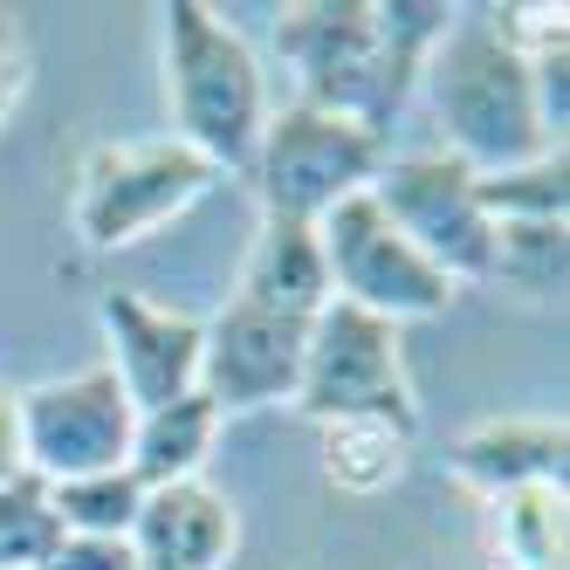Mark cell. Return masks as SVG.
I'll return each instance as SVG.
<instances>
[{
    "label": "cell",
    "instance_id": "obj_1",
    "mask_svg": "<svg viewBox=\"0 0 570 570\" xmlns=\"http://www.w3.org/2000/svg\"><path fill=\"white\" fill-rule=\"evenodd\" d=\"M446 0H303L275 21V56L296 97L392 138V117L420 90V69L446 35Z\"/></svg>",
    "mask_w": 570,
    "mask_h": 570
},
{
    "label": "cell",
    "instance_id": "obj_2",
    "mask_svg": "<svg viewBox=\"0 0 570 570\" xmlns=\"http://www.w3.org/2000/svg\"><path fill=\"white\" fill-rule=\"evenodd\" d=\"M420 83L446 131L440 151H454L468 173H509L543 151H563L543 131L529 62L509 49L495 8H454V21H446V35L420 69Z\"/></svg>",
    "mask_w": 570,
    "mask_h": 570
},
{
    "label": "cell",
    "instance_id": "obj_3",
    "mask_svg": "<svg viewBox=\"0 0 570 570\" xmlns=\"http://www.w3.org/2000/svg\"><path fill=\"white\" fill-rule=\"evenodd\" d=\"M158 62H166V117L193 158L214 173H248L268 125V69L248 35L220 21L207 0H173L158 21Z\"/></svg>",
    "mask_w": 570,
    "mask_h": 570
},
{
    "label": "cell",
    "instance_id": "obj_4",
    "mask_svg": "<svg viewBox=\"0 0 570 570\" xmlns=\"http://www.w3.org/2000/svg\"><path fill=\"white\" fill-rule=\"evenodd\" d=\"M220 186V173L207 158H193L179 138H125V145H97L76 173V199H69V227L90 255H125L138 240L166 234L173 220H186L199 199Z\"/></svg>",
    "mask_w": 570,
    "mask_h": 570
},
{
    "label": "cell",
    "instance_id": "obj_5",
    "mask_svg": "<svg viewBox=\"0 0 570 570\" xmlns=\"http://www.w3.org/2000/svg\"><path fill=\"white\" fill-rule=\"evenodd\" d=\"M385 158H392V138L351 125L337 110H316V104H282V110H268L262 145L240 179L255 186L262 220L316 227L331 207H344V199L372 186Z\"/></svg>",
    "mask_w": 570,
    "mask_h": 570
},
{
    "label": "cell",
    "instance_id": "obj_6",
    "mask_svg": "<svg viewBox=\"0 0 570 570\" xmlns=\"http://www.w3.org/2000/svg\"><path fill=\"white\" fill-rule=\"evenodd\" d=\"M364 193H372V207L413 240L454 289L488 282L495 220L481 207V173H468L454 151H399L379 166V179Z\"/></svg>",
    "mask_w": 570,
    "mask_h": 570
},
{
    "label": "cell",
    "instance_id": "obj_7",
    "mask_svg": "<svg viewBox=\"0 0 570 570\" xmlns=\"http://www.w3.org/2000/svg\"><path fill=\"white\" fill-rule=\"evenodd\" d=\"M296 413L303 420H392L405 433H420V399L405 379L399 331L364 309L331 303L309 323L303 344V379H296Z\"/></svg>",
    "mask_w": 570,
    "mask_h": 570
},
{
    "label": "cell",
    "instance_id": "obj_8",
    "mask_svg": "<svg viewBox=\"0 0 570 570\" xmlns=\"http://www.w3.org/2000/svg\"><path fill=\"white\" fill-rule=\"evenodd\" d=\"M316 248H323V275H331V303L364 309V316L392 323V331L399 323H426L461 296L454 282L372 207V193H357V199L323 214Z\"/></svg>",
    "mask_w": 570,
    "mask_h": 570
},
{
    "label": "cell",
    "instance_id": "obj_9",
    "mask_svg": "<svg viewBox=\"0 0 570 570\" xmlns=\"http://www.w3.org/2000/svg\"><path fill=\"white\" fill-rule=\"evenodd\" d=\"M14 413H21V461L49 488L125 468L131 426H138V405L110 379V364H83L69 379H42L14 392Z\"/></svg>",
    "mask_w": 570,
    "mask_h": 570
},
{
    "label": "cell",
    "instance_id": "obj_10",
    "mask_svg": "<svg viewBox=\"0 0 570 570\" xmlns=\"http://www.w3.org/2000/svg\"><path fill=\"white\" fill-rule=\"evenodd\" d=\"M303 344H309V323L268 316L227 296L214 316H199V399H214L220 420L262 413V405H296Z\"/></svg>",
    "mask_w": 570,
    "mask_h": 570
},
{
    "label": "cell",
    "instance_id": "obj_11",
    "mask_svg": "<svg viewBox=\"0 0 570 570\" xmlns=\"http://www.w3.org/2000/svg\"><path fill=\"white\" fill-rule=\"evenodd\" d=\"M97 323H104V364L138 413L199 392V316L131 289H104Z\"/></svg>",
    "mask_w": 570,
    "mask_h": 570
},
{
    "label": "cell",
    "instance_id": "obj_12",
    "mask_svg": "<svg viewBox=\"0 0 570 570\" xmlns=\"http://www.w3.org/2000/svg\"><path fill=\"white\" fill-rule=\"evenodd\" d=\"M234 543H240V515L214 481L145 488L138 522H131L138 570H227Z\"/></svg>",
    "mask_w": 570,
    "mask_h": 570
},
{
    "label": "cell",
    "instance_id": "obj_13",
    "mask_svg": "<svg viewBox=\"0 0 570 570\" xmlns=\"http://www.w3.org/2000/svg\"><path fill=\"white\" fill-rule=\"evenodd\" d=\"M563 454H570V426L557 420H481L454 440L446 454V474L474 495H509V488H563Z\"/></svg>",
    "mask_w": 570,
    "mask_h": 570
},
{
    "label": "cell",
    "instance_id": "obj_14",
    "mask_svg": "<svg viewBox=\"0 0 570 570\" xmlns=\"http://www.w3.org/2000/svg\"><path fill=\"white\" fill-rule=\"evenodd\" d=\"M234 303L268 309V316H289V323H316L323 309H331V275H323L316 227H303V220H262L255 240H248V255H240Z\"/></svg>",
    "mask_w": 570,
    "mask_h": 570
},
{
    "label": "cell",
    "instance_id": "obj_15",
    "mask_svg": "<svg viewBox=\"0 0 570 570\" xmlns=\"http://www.w3.org/2000/svg\"><path fill=\"white\" fill-rule=\"evenodd\" d=\"M474 537H481V570H563L570 563L563 488H509V495H481Z\"/></svg>",
    "mask_w": 570,
    "mask_h": 570
},
{
    "label": "cell",
    "instance_id": "obj_16",
    "mask_svg": "<svg viewBox=\"0 0 570 570\" xmlns=\"http://www.w3.org/2000/svg\"><path fill=\"white\" fill-rule=\"evenodd\" d=\"M220 413L214 399H166V405H145L138 426H131V454L125 468L138 474V488H173V481H207V461L220 446Z\"/></svg>",
    "mask_w": 570,
    "mask_h": 570
},
{
    "label": "cell",
    "instance_id": "obj_17",
    "mask_svg": "<svg viewBox=\"0 0 570 570\" xmlns=\"http://www.w3.org/2000/svg\"><path fill=\"white\" fill-rule=\"evenodd\" d=\"M405 454H413V433L392 426V420H323L316 426V461H323V481L337 495H357L372 502L405 474Z\"/></svg>",
    "mask_w": 570,
    "mask_h": 570
},
{
    "label": "cell",
    "instance_id": "obj_18",
    "mask_svg": "<svg viewBox=\"0 0 570 570\" xmlns=\"http://www.w3.org/2000/svg\"><path fill=\"white\" fill-rule=\"evenodd\" d=\"M563 275H570V220H495L488 282H509L515 296L550 303L563 296Z\"/></svg>",
    "mask_w": 570,
    "mask_h": 570
},
{
    "label": "cell",
    "instance_id": "obj_19",
    "mask_svg": "<svg viewBox=\"0 0 570 570\" xmlns=\"http://www.w3.org/2000/svg\"><path fill=\"white\" fill-rule=\"evenodd\" d=\"M145 488L131 468H110V474H76L49 488V509L62 522V537H125L131 543V522H138Z\"/></svg>",
    "mask_w": 570,
    "mask_h": 570
},
{
    "label": "cell",
    "instance_id": "obj_20",
    "mask_svg": "<svg viewBox=\"0 0 570 570\" xmlns=\"http://www.w3.org/2000/svg\"><path fill=\"white\" fill-rule=\"evenodd\" d=\"M481 207L488 220H570V158L543 151L529 166L481 173Z\"/></svg>",
    "mask_w": 570,
    "mask_h": 570
},
{
    "label": "cell",
    "instance_id": "obj_21",
    "mask_svg": "<svg viewBox=\"0 0 570 570\" xmlns=\"http://www.w3.org/2000/svg\"><path fill=\"white\" fill-rule=\"evenodd\" d=\"M62 543V522L49 509V481L14 474L0 481V570H42Z\"/></svg>",
    "mask_w": 570,
    "mask_h": 570
},
{
    "label": "cell",
    "instance_id": "obj_22",
    "mask_svg": "<svg viewBox=\"0 0 570 570\" xmlns=\"http://www.w3.org/2000/svg\"><path fill=\"white\" fill-rule=\"evenodd\" d=\"M42 570H138L125 537H62Z\"/></svg>",
    "mask_w": 570,
    "mask_h": 570
},
{
    "label": "cell",
    "instance_id": "obj_23",
    "mask_svg": "<svg viewBox=\"0 0 570 570\" xmlns=\"http://www.w3.org/2000/svg\"><path fill=\"white\" fill-rule=\"evenodd\" d=\"M21 90H28V49H21V28L0 21V125L14 117Z\"/></svg>",
    "mask_w": 570,
    "mask_h": 570
},
{
    "label": "cell",
    "instance_id": "obj_24",
    "mask_svg": "<svg viewBox=\"0 0 570 570\" xmlns=\"http://www.w3.org/2000/svg\"><path fill=\"white\" fill-rule=\"evenodd\" d=\"M28 474L21 461V413H14V392H0V481H14Z\"/></svg>",
    "mask_w": 570,
    "mask_h": 570
}]
</instances>
